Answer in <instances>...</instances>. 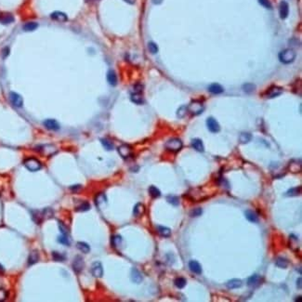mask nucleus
Segmentation results:
<instances>
[{
  "instance_id": "obj_10",
  "label": "nucleus",
  "mask_w": 302,
  "mask_h": 302,
  "mask_svg": "<svg viewBox=\"0 0 302 302\" xmlns=\"http://www.w3.org/2000/svg\"><path fill=\"white\" fill-rule=\"evenodd\" d=\"M206 125H207L208 129H209L211 132H213V133H217V132H219V131L220 130V126H219V125L218 121L216 120L215 118H213V117H209V118H207V120H206Z\"/></svg>"
},
{
  "instance_id": "obj_38",
  "label": "nucleus",
  "mask_w": 302,
  "mask_h": 302,
  "mask_svg": "<svg viewBox=\"0 0 302 302\" xmlns=\"http://www.w3.org/2000/svg\"><path fill=\"white\" fill-rule=\"evenodd\" d=\"M89 209H90V205L87 202H83L76 207V211H79V212H85Z\"/></svg>"
},
{
  "instance_id": "obj_39",
  "label": "nucleus",
  "mask_w": 302,
  "mask_h": 302,
  "mask_svg": "<svg viewBox=\"0 0 302 302\" xmlns=\"http://www.w3.org/2000/svg\"><path fill=\"white\" fill-rule=\"evenodd\" d=\"M187 112H188V107H187V106H185V105H182V106H181V107L178 109V111H177V116H178V117H179V118H183V117L186 116Z\"/></svg>"
},
{
  "instance_id": "obj_50",
  "label": "nucleus",
  "mask_w": 302,
  "mask_h": 302,
  "mask_svg": "<svg viewBox=\"0 0 302 302\" xmlns=\"http://www.w3.org/2000/svg\"><path fill=\"white\" fill-rule=\"evenodd\" d=\"M258 2H259V4L261 5V6H263L264 7H266V8H269V9H271V2L269 1V0H258Z\"/></svg>"
},
{
  "instance_id": "obj_30",
  "label": "nucleus",
  "mask_w": 302,
  "mask_h": 302,
  "mask_svg": "<svg viewBox=\"0 0 302 302\" xmlns=\"http://www.w3.org/2000/svg\"><path fill=\"white\" fill-rule=\"evenodd\" d=\"M33 219L36 224H40L44 220L42 211H35V212H33Z\"/></svg>"
},
{
  "instance_id": "obj_53",
  "label": "nucleus",
  "mask_w": 302,
  "mask_h": 302,
  "mask_svg": "<svg viewBox=\"0 0 302 302\" xmlns=\"http://www.w3.org/2000/svg\"><path fill=\"white\" fill-rule=\"evenodd\" d=\"M8 54H9V49L8 48L3 49V50H2V57L5 59V58H7L8 56Z\"/></svg>"
},
{
  "instance_id": "obj_57",
  "label": "nucleus",
  "mask_w": 302,
  "mask_h": 302,
  "mask_svg": "<svg viewBox=\"0 0 302 302\" xmlns=\"http://www.w3.org/2000/svg\"><path fill=\"white\" fill-rule=\"evenodd\" d=\"M124 1H125V2H126V3H128V4H134L136 0H124Z\"/></svg>"
},
{
  "instance_id": "obj_34",
  "label": "nucleus",
  "mask_w": 302,
  "mask_h": 302,
  "mask_svg": "<svg viewBox=\"0 0 302 302\" xmlns=\"http://www.w3.org/2000/svg\"><path fill=\"white\" fill-rule=\"evenodd\" d=\"M275 264L277 267H279L281 269H285L288 266V260L285 257H278Z\"/></svg>"
},
{
  "instance_id": "obj_17",
  "label": "nucleus",
  "mask_w": 302,
  "mask_h": 302,
  "mask_svg": "<svg viewBox=\"0 0 302 302\" xmlns=\"http://www.w3.org/2000/svg\"><path fill=\"white\" fill-rule=\"evenodd\" d=\"M50 18L57 21H66L68 20V17L65 13L61 11H54L50 14Z\"/></svg>"
},
{
  "instance_id": "obj_1",
  "label": "nucleus",
  "mask_w": 302,
  "mask_h": 302,
  "mask_svg": "<svg viewBox=\"0 0 302 302\" xmlns=\"http://www.w3.org/2000/svg\"><path fill=\"white\" fill-rule=\"evenodd\" d=\"M182 146H183L182 141H181L180 139H178V138L170 139L165 144L166 149L168 150V151H170V152H173V153H177V152L181 151Z\"/></svg>"
},
{
  "instance_id": "obj_8",
  "label": "nucleus",
  "mask_w": 302,
  "mask_h": 302,
  "mask_svg": "<svg viewBox=\"0 0 302 302\" xmlns=\"http://www.w3.org/2000/svg\"><path fill=\"white\" fill-rule=\"evenodd\" d=\"M9 100L10 102L15 106V107H21L23 104V100L21 95L15 92H10L9 93Z\"/></svg>"
},
{
  "instance_id": "obj_29",
  "label": "nucleus",
  "mask_w": 302,
  "mask_h": 302,
  "mask_svg": "<svg viewBox=\"0 0 302 302\" xmlns=\"http://www.w3.org/2000/svg\"><path fill=\"white\" fill-rule=\"evenodd\" d=\"M76 246H77V248H78L82 253L87 254V253H89V251H90V247H89V245H88L87 243H85V242H78V243H76Z\"/></svg>"
},
{
  "instance_id": "obj_2",
  "label": "nucleus",
  "mask_w": 302,
  "mask_h": 302,
  "mask_svg": "<svg viewBox=\"0 0 302 302\" xmlns=\"http://www.w3.org/2000/svg\"><path fill=\"white\" fill-rule=\"evenodd\" d=\"M279 59L285 64L291 63L296 59V52L293 50H285L279 54Z\"/></svg>"
},
{
  "instance_id": "obj_33",
  "label": "nucleus",
  "mask_w": 302,
  "mask_h": 302,
  "mask_svg": "<svg viewBox=\"0 0 302 302\" xmlns=\"http://www.w3.org/2000/svg\"><path fill=\"white\" fill-rule=\"evenodd\" d=\"M149 193H150V195L153 198H158V197L161 196V191L155 186H150V188H149Z\"/></svg>"
},
{
  "instance_id": "obj_59",
  "label": "nucleus",
  "mask_w": 302,
  "mask_h": 302,
  "mask_svg": "<svg viewBox=\"0 0 302 302\" xmlns=\"http://www.w3.org/2000/svg\"><path fill=\"white\" fill-rule=\"evenodd\" d=\"M4 271V269H3V267L0 265V271Z\"/></svg>"
},
{
  "instance_id": "obj_58",
  "label": "nucleus",
  "mask_w": 302,
  "mask_h": 302,
  "mask_svg": "<svg viewBox=\"0 0 302 302\" xmlns=\"http://www.w3.org/2000/svg\"><path fill=\"white\" fill-rule=\"evenodd\" d=\"M296 301H299V302L301 301V297H299V299H296Z\"/></svg>"
},
{
  "instance_id": "obj_35",
  "label": "nucleus",
  "mask_w": 302,
  "mask_h": 302,
  "mask_svg": "<svg viewBox=\"0 0 302 302\" xmlns=\"http://www.w3.org/2000/svg\"><path fill=\"white\" fill-rule=\"evenodd\" d=\"M174 284H175L176 287H178L179 289H182V288H184V287H185V285H186V284H187V281H186V279H185V278H183V277H179V278H177V279L174 281Z\"/></svg>"
},
{
  "instance_id": "obj_20",
  "label": "nucleus",
  "mask_w": 302,
  "mask_h": 302,
  "mask_svg": "<svg viewBox=\"0 0 302 302\" xmlns=\"http://www.w3.org/2000/svg\"><path fill=\"white\" fill-rule=\"evenodd\" d=\"M107 81L111 86H116L117 84V76L116 73H115V71L110 70L107 73Z\"/></svg>"
},
{
  "instance_id": "obj_5",
  "label": "nucleus",
  "mask_w": 302,
  "mask_h": 302,
  "mask_svg": "<svg viewBox=\"0 0 302 302\" xmlns=\"http://www.w3.org/2000/svg\"><path fill=\"white\" fill-rule=\"evenodd\" d=\"M91 273L97 278L102 277V275H103V268H102V265H101V262L96 261V262H94L92 264V266H91Z\"/></svg>"
},
{
  "instance_id": "obj_43",
  "label": "nucleus",
  "mask_w": 302,
  "mask_h": 302,
  "mask_svg": "<svg viewBox=\"0 0 302 302\" xmlns=\"http://www.w3.org/2000/svg\"><path fill=\"white\" fill-rule=\"evenodd\" d=\"M243 89L244 92L246 93H251L255 90V86L253 84H250V83H247V84H244L243 86Z\"/></svg>"
},
{
  "instance_id": "obj_25",
  "label": "nucleus",
  "mask_w": 302,
  "mask_h": 302,
  "mask_svg": "<svg viewBox=\"0 0 302 302\" xmlns=\"http://www.w3.org/2000/svg\"><path fill=\"white\" fill-rule=\"evenodd\" d=\"M157 232L158 234L163 237H169L171 235V230L165 226H157Z\"/></svg>"
},
{
  "instance_id": "obj_44",
  "label": "nucleus",
  "mask_w": 302,
  "mask_h": 302,
  "mask_svg": "<svg viewBox=\"0 0 302 302\" xmlns=\"http://www.w3.org/2000/svg\"><path fill=\"white\" fill-rule=\"evenodd\" d=\"M42 213H43L44 219H50V218H52V216H53V210L51 208H50V207L44 209L42 211Z\"/></svg>"
},
{
  "instance_id": "obj_56",
  "label": "nucleus",
  "mask_w": 302,
  "mask_h": 302,
  "mask_svg": "<svg viewBox=\"0 0 302 302\" xmlns=\"http://www.w3.org/2000/svg\"><path fill=\"white\" fill-rule=\"evenodd\" d=\"M163 0H153V3L155 4V5H158V4H161Z\"/></svg>"
},
{
  "instance_id": "obj_45",
  "label": "nucleus",
  "mask_w": 302,
  "mask_h": 302,
  "mask_svg": "<svg viewBox=\"0 0 302 302\" xmlns=\"http://www.w3.org/2000/svg\"><path fill=\"white\" fill-rule=\"evenodd\" d=\"M121 243H122V238H121V236H119V235H115V236H113V238H112V243H113V245H114L115 247L119 246V245L121 244Z\"/></svg>"
},
{
  "instance_id": "obj_48",
  "label": "nucleus",
  "mask_w": 302,
  "mask_h": 302,
  "mask_svg": "<svg viewBox=\"0 0 302 302\" xmlns=\"http://www.w3.org/2000/svg\"><path fill=\"white\" fill-rule=\"evenodd\" d=\"M58 226H59V229H60L61 234H64V235H67L68 234V229L66 228V226L61 221L58 222Z\"/></svg>"
},
{
  "instance_id": "obj_6",
  "label": "nucleus",
  "mask_w": 302,
  "mask_h": 302,
  "mask_svg": "<svg viewBox=\"0 0 302 302\" xmlns=\"http://www.w3.org/2000/svg\"><path fill=\"white\" fill-rule=\"evenodd\" d=\"M117 151H118V153L120 154L121 157L124 158V159H127L132 154L131 147L129 145H127V144H123V145L119 146Z\"/></svg>"
},
{
  "instance_id": "obj_22",
  "label": "nucleus",
  "mask_w": 302,
  "mask_h": 302,
  "mask_svg": "<svg viewBox=\"0 0 302 302\" xmlns=\"http://www.w3.org/2000/svg\"><path fill=\"white\" fill-rule=\"evenodd\" d=\"M191 146L193 147V149H195L197 152H204L205 151V147H204V143L200 139H192L191 142Z\"/></svg>"
},
{
  "instance_id": "obj_14",
  "label": "nucleus",
  "mask_w": 302,
  "mask_h": 302,
  "mask_svg": "<svg viewBox=\"0 0 302 302\" xmlns=\"http://www.w3.org/2000/svg\"><path fill=\"white\" fill-rule=\"evenodd\" d=\"M39 148L40 152L45 155H52L57 152L56 148L52 145H42Z\"/></svg>"
},
{
  "instance_id": "obj_46",
  "label": "nucleus",
  "mask_w": 302,
  "mask_h": 302,
  "mask_svg": "<svg viewBox=\"0 0 302 302\" xmlns=\"http://www.w3.org/2000/svg\"><path fill=\"white\" fill-rule=\"evenodd\" d=\"M202 213H203V210H202V208H200V207H197V208H194L191 212V217H192V218H197V217H199V216H201L202 215Z\"/></svg>"
},
{
  "instance_id": "obj_12",
  "label": "nucleus",
  "mask_w": 302,
  "mask_h": 302,
  "mask_svg": "<svg viewBox=\"0 0 302 302\" xmlns=\"http://www.w3.org/2000/svg\"><path fill=\"white\" fill-rule=\"evenodd\" d=\"M43 125L49 130L57 131V130L60 129V124L56 120H54V119H47V120L44 121Z\"/></svg>"
},
{
  "instance_id": "obj_42",
  "label": "nucleus",
  "mask_w": 302,
  "mask_h": 302,
  "mask_svg": "<svg viewBox=\"0 0 302 302\" xmlns=\"http://www.w3.org/2000/svg\"><path fill=\"white\" fill-rule=\"evenodd\" d=\"M148 50H149V51H150L151 53L155 54V53H157V51H158V47H157V45H156L155 43H153V42H149V44H148Z\"/></svg>"
},
{
  "instance_id": "obj_54",
  "label": "nucleus",
  "mask_w": 302,
  "mask_h": 302,
  "mask_svg": "<svg viewBox=\"0 0 302 302\" xmlns=\"http://www.w3.org/2000/svg\"><path fill=\"white\" fill-rule=\"evenodd\" d=\"M70 189H71V191H73L76 192V191H78L81 189V185H73V186H72Z\"/></svg>"
},
{
  "instance_id": "obj_13",
  "label": "nucleus",
  "mask_w": 302,
  "mask_h": 302,
  "mask_svg": "<svg viewBox=\"0 0 302 302\" xmlns=\"http://www.w3.org/2000/svg\"><path fill=\"white\" fill-rule=\"evenodd\" d=\"M14 21V16L9 12H2L0 13V23L2 24H9Z\"/></svg>"
},
{
  "instance_id": "obj_49",
  "label": "nucleus",
  "mask_w": 302,
  "mask_h": 302,
  "mask_svg": "<svg viewBox=\"0 0 302 302\" xmlns=\"http://www.w3.org/2000/svg\"><path fill=\"white\" fill-rule=\"evenodd\" d=\"M300 165V164H299ZM300 166L298 168V163L297 162H292L291 164H290V169H291V171L292 172H299L300 170Z\"/></svg>"
},
{
  "instance_id": "obj_18",
  "label": "nucleus",
  "mask_w": 302,
  "mask_h": 302,
  "mask_svg": "<svg viewBox=\"0 0 302 302\" xmlns=\"http://www.w3.org/2000/svg\"><path fill=\"white\" fill-rule=\"evenodd\" d=\"M131 280L136 284H139L142 281V275L136 268H133L131 271Z\"/></svg>"
},
{
  "instance_id": "obj_4",
  "label": "nucleus",
  "mask_w": 302,
  "mask_h": 302,
  "mask_svg": "<svg viewBox=\"0 0 302 302\" xmlns=\"http://www.w3.org/2000/svg\"><path fill=\"white\" fill-rule=\"evenodd\" d=\"M204 109H205L204 104L201 101H191L190 103V105L188 106V111H190L191 114L193 115V116H198V115L202 114Z\"/></svg>"
},
{
  "instance_id": "obj_36",
  "label": "nucleus",
  "mask_w": 302,
  "mask_h": 302,
  "mask_svg": "<svg viewBox=\"0 0 302 302\" xmlns=\"http://www.w3.org/2000/svg\"><path fill=\"white\" fill-rule=\"evenodd\" d=\"M101 142L102 144V146L107 150V151H112L114 149V144L111 140H109L108 139H101Z\"/></svg>"
},
{
  "instance_id": "obj_15",
  "label": "nucleus",
  "mask_w": 302,
  "mask_h": 302,
  "mask_svg": "<svg viewBox=\"0 0 302 302\" xmlns=\"http://www.w3.org/2000/svg\"><path fill=\"white\" fill-rule=\"evenodd\" d=\"M189 268L193 273H196V274H201L202 273V266L196 260H191L189 262Z\"/></svg>"
},
{
  "instance_id": "obj_47",
  "label": "nucleus",
  "mask_w": 302,
  "mask_h": 302,
  "mask_svg": "<svg viewBox=\"0 0 302 302\" xmlns=\"http://www.w3.org/2000/svg\"><path fill=\"white\" fill-rule=\"evenodd\" d=\"M58 242L64 244V245H69L70 244V242H69V238L67 237V235H64V234H61L60 236H59L58 238Z\"/></svg>"
},
{
  "instance_id": "obj_16",
  "label": "nucleus",
  "mask_w": 302,
  "mask_h": 302,
  "mask_svg": "<svg viewBox=\"0 0 302 302\" xmlns=\"http://www.w3.org/2000/svg\"><path fill=\"white\" fill-rule=\"evenodd\" d=\"M260 282H261L260 276L258 274H254L247 279V285L250 287H256V286L259 285Z\"/></svg>"
},
{
  "instance_id": "obj_40",
  "label": "nucleus",
  "mask_w": 302,
  "mask_h": 302,
  "mask_svg": "<svg viewBox=\"0 0 302 302\" xmlns=\"http://www.w3.org/2000/svg\"><path fill=\"white\" fill-rule=\"evenodd\" d=\"M167 200L169 204L173 205H178L180 204V199L178 196H175V195H168L167 197Z\"/></svg>"
},
{
  "instance_id": "obj_28",
  "label": "nucleus",
  "mask_w": 302,
  "mask_h": 302,
  "mask_svg": "<svg viewBox=\"0 0 302 302\" xmlns=\"http://www.w3.org/2000/svg\"><path fill=\"white\" fill-rule=\"evenodd\" d=\"M245 217L251 222H257V220H258L257 215L253 210H246L245 211Z\"/></svg>"
},
{
  "instance_id": "obj_24",
  "label": "nucleus",
  "mask_w": 302,
  "mask_h": 302,
  "mask_svg": "<svg viewBox=\"0 0 302 302\" xmlns=\"http://www.w3.org/2000/svg\"><path fill=\"white\" fill-rule=\"evenodd\" d=\"M130 99L136 104H142L144 102V99H143V96L141 95V93L133 92L130 96Z\"/></svg>"
},
{
  "instance_id": "obj_37",
  "label": "nucleus",
  "mask_w": 302,
  "mask_h": 302,
  "mask_svg": "<svg viewBox=\"0 0 302 302\" xmlns=\"http://www.w3.org/2000/svg\"><path fill=\"white\" fill-rule=\"evenodd\" d=\"M301 192V188L300 187H296L288 190L286 191V196H298Z\"/></svg>"
},
{
  "instance_id": "obj_11",
  "label": "nucleus",
  "mask_w": 302,
  "mask_h": 302,
  "mask_svg": "<svg viewBox=\"0 0 302 302\" xmlns=\"http://www.w3.org/2000/svg\"><path fill=\"white\" fill-rule=\"evenodd\" d=\"M279 14H280V17L281 19H286L288 14H289V6L287 4V2L285 1H282L280 3V6H279Z\"/></svg>"
},
{
  "instance_id": "obj_7",
  "label": "nucleus",
  "mask_w": 302,
  "mask_h": 302,
  "mask_svg": "<svg viewBox=\"0 0 302 302\" xmlns=\"http://www.w3.org/2000/svg\"><path fill=\"white\" fill-rule=\"evenodd\" d=\"M283 91H284V89H283L282 87H276V86H273V87H271L270 89H268V90H267V92H266V97H267L268 99H273V98H275V97L280 96V95L283 93Z\"/></svg>"
},
{
  "instance_id": "obj_55",
  "label": "nucleus",
  "mask_w": 302,
  "mask_h": 302,
  "mask_svg": "<svg viewBox=\"0 0 302 302\" xmlns=\"http://www.w3.org/2000/svg\"><path fill=\"white\" fill-rule=\"evenodd\" d=\"M301 285H302L301 277H300V278L297 280V286H298V288H299V289H301Z\"/></svg>"
},
{
  "instance_id": "obj_23",
  "label": "nucleus",
  "mask_w": 302,
  "mask_h": 302,
  "mask_svg": "<svg viewBox=\"0 0 302 302\" xmlns=\"http://www.w3.org/2000/svg\"><path fill=\"white\" fill-rule=\"evenodd\" d=\"M145 212V207L141 203H138L133 209V215L135 217H140L141 215H143V213Z\"/></svg>"
},
{
  "instance_id": "obj_9",
  "label": "nucleus",
  "mask_w": 302,
  "mask_h": 302,
  "mask_svg": "<svg viewBox=\"0 0 302 302\" xmlns=\"http://www.w3.org/2000/svg\"><path fill=\"white\" fill-rule=\"evenodd\" d=\"M73 269L76 273H79L83 271L84 269V260L81 257L77 256L74 257L73 261Z\"/></svg>"
},
{
  "instance_id": "obj_32",
  "label": "nucleus",
  "mask_w": 302,
  "mask_h": 302,
  "mask_svg": "<svg viewBox=\"0 0 302 302\" xmlns=\"http://www.w3.org/2000/svg\"><path fill=\"white\" fill-rule=\"evenodd\" d=\"M106 201L107 200H106V196L104 193H99L95 198V203L98 206H101L103 204L106 203Z\"/></svg>"
},
{
  "instance_id": "obj_31",
  "label": "nucleus",
  "mask_w": 302,
  "mask_h": 302,
  "mask_svg": "<svg viewBox=\"0 0 302 302\" xmlns=\"http://www.w3.org/2000/svg\"><path fill=\"white\" fill-rule=\"evenodd\" d=\"M38 24L37 22H35V21H29V22H26L24 25H23V30L26 31V32H31V31H34L37 28Z\"/></svg>"
},
{
  "instance_id": "obj_52",
  "label": "nucleus",
  "mask_w": 302,
  "mask_h": 302,
  "mask_svg": "<svg viewBox=\"0 0 302 302\" xmlns=\"http://www.w3.org/2000/svg\"><path fill=\"white\" fill-rule=\"evenodd\" d=\"M133 90L134 92H137V93H141L142 90H143V86L141 84H136L134 87H133Z\"/></svg>"
},
{
  "instance_id": "obj_21",
  "label": "nucleus",
  "mask_w": 302,
  "mask_h": 302,
  "mask_svg": "<svg viewBox=\"0 0 302 302\" xmlns=\"http://www.w3.org/2000/svg\"><path fill=\"white\" fill-rule=\"evenodd\" d=\"M208 91L212 94H220L224 91L223 87L219 85V84H217V83H214L212 85H210L208 87Z\"/></svg>"
},
{
  "instance_id": "obj_51",
  "label": "nucleus",
  "mask_w": 302,
  "mask_h": 302,
  "mask_svg": "<svg viewBox=\"0 0 302 302\" xmlns=\"http://www.w3.org/2000/svg\"><path fill=\"white\" fill-rule=\"evenodd\" d=\"M7 298V293L5 289L0 288V301H4L6 300Z\"/></svg>"
},
{
  "instance_id": "obj_26",
  "label": "nucleus",
  "mask_w": 302,
  "mask_h": 302,
  "mask_svg": "<svg viewBox=\"0 0 302 302\" xmlns=\"http://www.w3.org/2000/svg\"><path fill=\"white\" fill-rule=\"evenodd\" d=\"M39 259V255L37 253V251H32L29 255V257H28V264L29 265H33V264H35Z\"/></svg>"
},
{
  "instance_id": "obj_41",
  "label": "nucleus",
  "mask_w": 302,
  "mask_h": 302,
  "mask_svg": "<svg viewBox=\"0 0 302 302\" xmlns=\"http://www.w3.org/2000/svg\"><path fill=\"white\" fill-rule=\"evenodd\" d=\"M52 257L56 261H63L65 259V256L63 254H61L60 252H56V251L52 252Z\"/></svg>"
},
{
  "instance_id": "obj_3",
  "label": "nucleus",
  "mask_w": 302,
  "mask_h": 302,
  "mask_svg": "<svg viewBox=\"0 0 302 302\" xmlns=\"http://www.w3.org/2000/svg\"><path fill=\"white\" fill-rule=\"evenodd\" d=\"M23 165L25 166V168L28 170L33 171V172L37 171L42 168V165H41L40 161L37 160L36 158H34V157H30V158H27L26 160H24Z\"/></svg>"
},
{
  "instance_id": "obj_19",
  "label": "nucleus",
  "mask_w": 302,
  "mask_h": 302,
  "mask_svg": "<svg viewBox=\"0 0 302 302\" xmlns=\"http://www.w3.org/2000/svg\"><path fill=\"white\" fill-rule=\"evenodd\" d=\"M243 283L240 279H232L230 281H228L226 283V286L227 288L229 289H236V288H239L241 287Z\"/></svg>"
},
{
  "instance_id": "obj_27",
  "label": "nucleus",
  "mask_w": 302,
  "mask_h": 302,
  "mask_svg": "<svg viewBox=\"0 0 302 302\" xmlns=\"http://www.w3.org/2000/svg\"><path fill=\"white\" fill-rule=\"evenodd\" d=\"M251 139H252V135L248 132H242L239 136V141L242 144L248 143Z\"/></svg>"
}]
</instances>
